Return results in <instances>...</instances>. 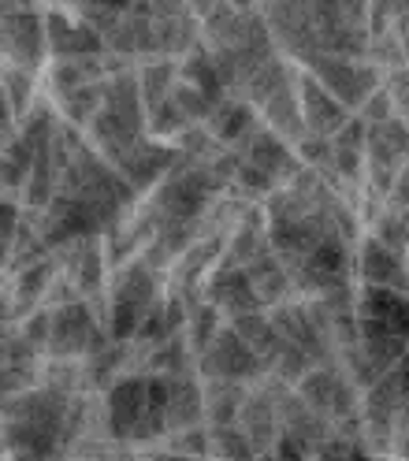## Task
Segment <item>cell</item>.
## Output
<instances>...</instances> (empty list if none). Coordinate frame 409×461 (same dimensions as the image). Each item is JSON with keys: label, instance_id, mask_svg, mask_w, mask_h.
<instances>
[{"label": "cell", "instance_id": "obj_1", "mask_svg": "<svg viewBox=\"0 0 409 461\" xmlns=\"http://www.w3.org/2000/svg\"><path fill=\"white\" fill-rule=\"evenodd\" d=\"M298 94H302V104H305V123L316 127V131H339L342 127V104L320 86L309 71L298 75Z\"/></svg>", "mask_w": 409, "mask_h": 461}]
</instances>
